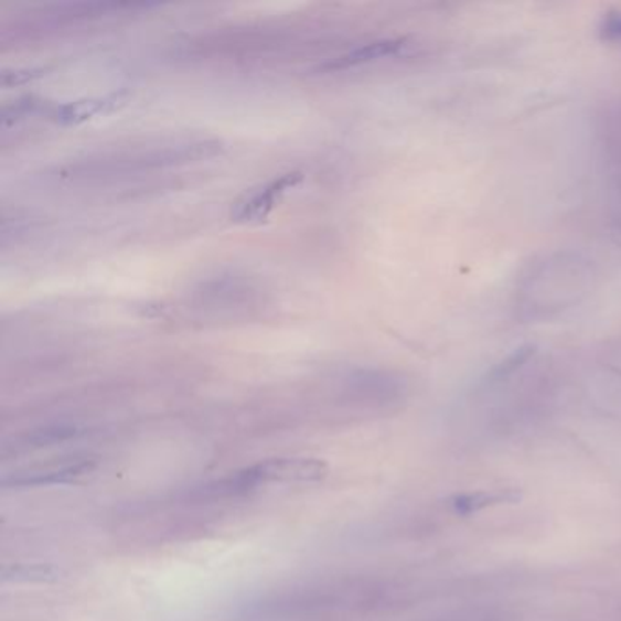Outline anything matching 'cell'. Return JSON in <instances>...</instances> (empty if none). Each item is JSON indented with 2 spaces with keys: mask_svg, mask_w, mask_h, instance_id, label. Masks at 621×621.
I'll use <instances>...</instances> for the list:
<instances>
[{
  "mask_svg": "<svg viewBox=\"0 0 621 621\" xmlns=\"http://www.w3.org/2000/svg\"><path fill=\"white\" fill-rule=\"evenodd\" d=\"M534 354V346H522L514 354L508 355L500 365L492 368L491 374L486 376L485 385H494V383L503 382L506 377H511L517 368H522Z\"/></svg>",
  "mask_w": 621,
  "mask_h": 621,
  "instance_id": "obj_10",
  "label": "cell"
},
{
  "mask_svg": "<svg viewBox=\"0 0 621 621\" xmlns=\"http://www.w3.org/2000/svg\"><path fill=\"white\" fill-rule=\"evenodd\" d=\"M78 430L74 425H52V427L38 428L21 439L22 449H42L50 445L63 443L68 439L75 438Z\"/></svg>",
  "mask_w": 621,
  "mask_h": 621,
  "instance_id": "obj_9",
  "label": "cell"
},
{
  "mask_svg": "<svg viewBox=\"0 0 621 621\" xmlns=\"http://www.w3.org/2000/svg\"><path fill=\"white\" fill-rule=\"evenodd\" d=\"M94 461H77L69 465L55 467V469L41 470V472H28V474H17L13 478H4L2 486L4 489H28V486H52L64 485L72 481L89 474L94 470Z\"/></svg>",
  "mask_w": 621,
  "mask_h": 621,
  "instance_id": "obj_4",
  "label": "cell"
},
{
  "mask_svg": "<svg viewBox=\"0 0 621 621\" xmlns=\"http://www.w3.org/2000/svg\"><path fill=\"white\" fill-rule=\"evenodd\" d=\"M326 474L329 467L323 461L310 460V458H276L235 472L231 475V481L237 494H245L261 483H270V481L310 483V481L323 480Z\"/></svg>",
  "mask_w": 621,
  "mask_h": 621,
  "instance_id": "obj_2",
  "label": "cell"
},
{
  "mask_svg": "<svg viewBox=\"0 0 621 621\" xmlns=\"http://www.w3.org/2000/svg\"><path fill=\"white\" fill-rule=\"evenodd\" d=\"M114 100H116V97L77 100V103L61 106L55 117H57L58 122H64V125H77V122H83L89 117L103 114Z\"/></svg>",
  "mask_w": 621,
  "mask_h": 621,
  "instance_id": "obj_8",
  "label": "cell"
},
{
  "mask_svg": "<svg viewBox=\"0 0 621 621\" xmlns=\"http://www.w3.org/2000/svg\"><path fill=\"white\" fill-rule=\"evenodd\" d=\"M517 500H520V494L516 491H512V489L491 492H467V494H458V496L450 497L449 506L454 514L470 516V514L485 511V508H491V506L502 505V503H516Z\"/></svg>",
  "mask_w": 621,
  "mask_h": 621,
  "instance_id": "obj_6",
  "label": "cell"
},
{
  "mask_svg": "<svg viewBox=\"0 0 621 621\" xmlns=\"http://www.w3.org/2000/svg\"><path fill=\"white\" fill-rule=\"evenodd\" d=\"M589 261L576 254H556L531 267L517 290V310L527 318H548L578 303L589 288Z\"/></svg>",
  "mask_w": 621,
  "mask_h": 621,
  "instance_id": "obj_1",
  "label": "cell"
},
{
  "mask_svg": "<svg viewBox=\"0 0 621 621\" xmlns=\"http://www.w3.org/2000/svg\"><path fill=\"white\" fill-rule=\"evenodd\" d=\"M405 46V39H382V41L368 42L361 47H355L352 52L341 55L335 61L324 64L323 69L329 72H341V69L357 68L363 64L376 63L382 58L396 55Z\"/></svg>",
  "mask_w": 621,
  "mask_h": 621,
  "instance_id": "obj_5",
  "label": "cell"
},
{
  "mask_svg": "<svg viewBox=\"0 0 621 621\" xmlns=\"http://www.w3.org/2000/svg\"><path fill=\"white\" fill-rule=\"evenodd\" d=\"M601 35L609 42H621V13H609L601 24Z\"/></svg>",
  "mask_w": 621,
  "mask_h": 621,
  "instance_id": "obj_11",
  "label": "cell"
},
{
  "mask_svg": "<svg viewBox=\"0 0 621 621\" xmlns=\"http://www.w3.org/2000/svg\"><path fill=\"white\" fill-rule=\"evenodd\" d=\"M0 580L4 583H53L58 580V570L44 564L10 565L0 572Z\"/></svg>",
  "mask_w": 621,
  "mask_h": 621,
  "instance_id": "obj_7",
  "label": "cell"
},
{
  "mask_svg": "<svg viewBox=\"0 0 621 621\" xmlns=\"http://www.w3.org/2000/svg\"><path fill=\"white\" fill-rule=\"evenodd\" d=\"M301 179L303 175L299 172H290L282 178L274 179L272 183H268L267 186L257 190L256 194H251L243 203L237 204L232 217L235 221H243V223L265 220L276 208L279 199L287 194L288 190L296 189L301 183Z\"/></svg>",
  "mask_w": 621,
  "mask_h": 621,
  "instance_id": "obj_3",
  "label": "cell"
}]
</instances>
